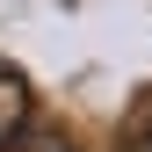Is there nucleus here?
<instances>
[{
	"mask_svg": "<svg viewBox=\"0 0 152 152\" xmlns=\"http://www.w3.org/2000/svg\"><path fill=\"white\" fill-rule=\"evenodd\" d=\"M116 152H152V123H130L123 138H116Z\"/></svg>",
	"mask_w": 152,
	"mask_h": 152,
	"instance_id": "3",
	"label": "nucleus"
},
{
	"mask_svg": "<svg viewBox=\"0 0 152 152\" xmlns=\"http://www.w3.org/2000/svg\"><path fill=\"white\" fill-rule=\"evenodd\" d=\"M29 116H36V94H29V80H22L15 65H0V152H15V145L36 130Z\"/></svg>",
	"mask_w": 152,
	"mask_h": 152,
	"instance_id": "1",
	"label": "nucleus"
},
{
	"mask_svg": "<svg viewBox=\"0 0 152 152\" xmlns=\"http://www.w3.org/2000/svg\"><path fill=\"white\" fill-rule=\"evenodd\" d=\"M22 152H80V138H65V130H29V138H22Z\"/></svg>",
	"mask_w": 152,
	"mask_h": 152,
	"instance_id": "2",
	"label": "nucleus"
}]
</instances>
